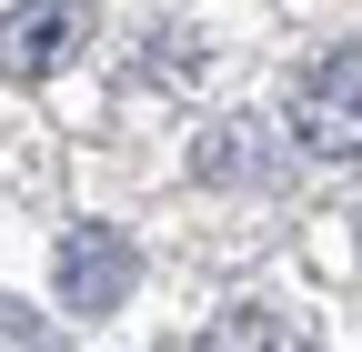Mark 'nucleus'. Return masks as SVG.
<instances>
[{
	"instance_id": "39448f33",
	"label": "nucleus",
	"mask_w": 362,
	"mask_h": 352,
	"mask_svg": "<svg viewBox=\"0 0 362 352\" xmlns=\"http://www.w3.org/2000/svg\"><path fill=\"white\" fill-rule=\"evenodd\" d=\"M262 151H252V121H211V141H202V182H252Z\"/></svg>"
},
{
	"instance_id": "7ed1b4c3",
	"label": "nucleus",
	"mask_w": 362,
	"mask_h": 352,
	"mask_svg": "<svg viewBox=\"0 0 362 352\" xmlns=\"http://www.w3.org/2000/svg\"><path fill=\"white\" fill-rule=\"evenodd\" d=\"M121 292H131V242L111 222H71V242H61V302L71 312H111Z\"/></svg>"
},
{
	"instance_id": "f03ea898",
	"label": "nucleus",
	"mask_w": 362,
	"mask_h": 352,
	"mask_svg": "<svg viewBox=\"0 0 362 352\" xmlns=\"http://www.w3.org/2000/svg\"><path fill=\"white\" fill-rule=\"evenodd\" d=\"M81 40H90V11H81V0H30V11L0 20V71H11V81H40V71H61Z\"/></svg>"
},
{
	"instance_id": "f257e3e1",
	"label": "nucleus",
	"mask_w": 362,
	"mask_h": 352,
	"mask_svg": "<svg viewBox=\"0 0 362 352\" xmlns=\"http://www.w3.org/2000/svg\"><path fill=\"white\" fill-rule=\"evenodd\" d=\"M292 141L322 161H362V51L312 61V81L292 91Z\"/></svg>"
},
{
	"instance_id": "20e7f679",
	"label": "nucleus",
	"mask_w": 362,
	"mask_h": 352,
	"mask_svg": "<svg viewBox=\"0 0 362 352\" xmlns=\"http://www.w3.org/2000/svg\"><path fill=\"white\" fill-rule=\"evenodd\" d=\"M202 352H312V332H302L292 312H272V302H242L232 322L202 332Z\"/></svg>"
}]
</instances>
